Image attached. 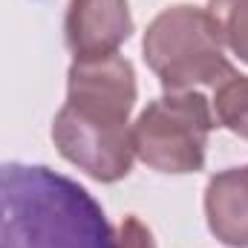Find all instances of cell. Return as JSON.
Listing matches in <instances>:
<instances>
[{
    "label": "cell",
    "instance_id": "1",
    "mask_svg": "<svg viewBox=\"0 0 248 248\" xmlns=\"http://www.w3.org/2000/svg\"><path fill=\"white\" fill-rule=\"evenodd\" d=\"M0 248H119L101 205L41 165H0Z\"/></svg>",
    "mask_w": 248,
    "mask_h": 248
}]
</instances>
